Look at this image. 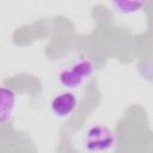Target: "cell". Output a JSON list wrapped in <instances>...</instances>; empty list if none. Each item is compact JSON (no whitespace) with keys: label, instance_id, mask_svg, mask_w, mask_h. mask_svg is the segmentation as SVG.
<instances>
[{"label":"cell","instance_id":"cell-1","mask_svg":"<svg viewBox=\"0 0 153 153\" xmlns=\"http://www.w3.org/2000/svg\"><path fill=\"white\" fill-rule=\"evenodd\" d=\"M93 63L87 59H80L60 73L59 81L67 90H73L87 81L93 74Z\"/></svg>","mask_w":153,"mask_h":153},{"label":"cell","instance_id":"cell-2","mask_svg":"<svg viewBox=\"0 0 153 153\" xmlns=\"http://www.w3.org/2000/svg\"><path fill=\"white\" fill-rule=\"evenodd\" d=\"M115 142L112 131L104 126H94L90 128L85 136V147L87 151H105Z\"/></svg>","mask_w":153,"mask_h":153},{"label":"cell","instance_id":"cell-3","mask_svg":"<svg viewBox=\"0 0 153 153\" xmlns=\"http://www.w3.org/2000/svg\"><path fill=\"white\" fill-rule=\"evenodd\" d=\"M78 104L76 97L72 92H62L59 96H56L51 103L50 109L54 116L59 118H66L73 114Z\"/></svg>","mask_w":153,"mask_h":153},{"label":"cell","instance_id":"cell-4","mask_svg":"<svg viewBox=\"0 0 153 153\" xmlns=\"http://www.w3.org/2000/svg\"><path fill=\"white\" fill-rule=\"evenodd\" d=\"M17 97L12 88L0 86V126L7 122L16 109Z\"/></svg>","mask_w":153,"mask_h":153},{"label":"cell","instance_id":"cell-5","mask_svg":"<svg viewBox=\"0 0 153 153\" xmlns=\"http://www.w3.org/2000/svg\"><path fill=\"white\" fill-rule=\"evenodd\" d=\"M148 0H110L112 7L121 14L131 16L143 10Z\"/></svg>","mask_w":153,"mask_h":153}]
</instances>
